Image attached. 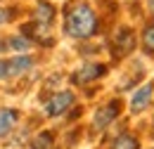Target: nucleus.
Returning a JSON list of instances; mask_svg holds the SVG:
<instances>
[{
	"instance_id": "obj_15",
	"label": "nucleus",
	"mask_w": 154,
	"mask_h": 149,
	"mask_svg": "<svg viewBox=\"0 0 154 149\" xmlns=\"http://www.w3.org/2000/svg\"><path fill=\"white\" fill-rule=\"evenodd\" d=\"M147 7H149V14L154 17V0H147Z\"/></svg>"
},
{
	"instance_id": "obj_14",
	"label": "nucleus",
	"mask_w": 154,
	"mask_h": 149,
	"mask_svg": "<svg viewBox=\"0 0 154 149\" xmlns=\"http://www.w3.org/2000/svg\"><path fill=\"white\" fill-rule=\"evenodd\" d=\"M7 19H10V12L7 10H0V24H5Z\"/></svg>"
},
{
	"instance_id": "obj_13",
	"label": "nucleus",
	"mask_w": 154,
	"mask_h": 149,
	"mask_svg": "<svg viewBox=\"0 0 154 149\" xmlns=\"http://www.w3.org/2000/svg\"><path fill=\"white\" fill-rule=\"evenodd\" d=\"M7 47H12V50H29L31 47V40L29 38H21V36H14L7 40Z\"/></svg>"
},
{
	"instance_id": "obj_10",
	"label": "nucleus",
	"mask_w": 154,
	"mask_h": 149,
	"mask_svg": "<svg viewBox=\"0 0 154 149\" xmlns=\"http://www.w3.org/2000/svg\"><path fill=\"white\" fill-rule=\"evenodd\" d=\"M137 137L135 135H128V132H123V135H119L114 142H112V149H137Z\"/></svg>"
},
{
	"instance_id": "obj_5",
	"label": "nucleus",
	"mask_w": 154,
	"mask_h": 149,
	"mask_svg": "<svg viewBox=\"0 0 154 149\" xmlns=\"http://www.w3.org/2000/svg\"><path fill=\"white\" fill-rule=\"evenodd\" d=\"M121 111V102L114 99V102H109V104H104L102 109H97L95 111V118H93V126H95V130H102V128H107L112 121H114L116 116Z\"/></svg>"
},
{
	"instance_id": "obj_1",
	"label": "nucleus",
	"mask_w": 154,
	"mask_h": 149,
	"mask_svg": "<svg viewBox=\"0 0 154 149\" xmlns=\"http://www.w3.org/2000/svg\"><path fill=\"white\" fill-rule=\"evenodd\" d=\"M100 29L97 14L93 7L83 0L69 2L66 12H64V33L71 38H93Z\"/></svg>"
},
{
	"instance_id": "obj_8",
	"label": "nucleus",
	"mask_w": 154,
	"mask_h": 149,
	"mask_svg": "<svg viewBox=\"0 0 154 149\" xmlns=\"http://www.w3.org/2000/svg\"><path fill=\"white\" fill-rule=\"evenodd\" d=\"M17 118H19L17 109H5V111H0V137H2V135H7V132L14 128Z\"/></svg>"
},
{
	"instance_id": "obj_11",
	"label": "nucleus",
	"mask_w": 154,
	"mask_h": 149,
	"mask_svg": "<svg viewBox=\"0 0 154 149\" xmlns=\"http://www.w3.org/2000/svg\"><path fill=\"white\" fill-rule=\"evenodd\" d=\"M142 47H145L147 55L154 57V24L152 26H145V31H142Z\"/></svg>"
},
{
	"instance_id": "obj_2",
	"label": "nucleus",
	"mask_w": 154,
	"mask_h": 149,
	"mask_svg": "<svg viewBox=\"0 0 154 149\" xmlns=\"http://www.w3.org/2000/svg\"><path fill=\"white\" fill-rule=\"evenodd\" d=\"M33 66V59L26 55L12 57L7 62H0V78H12V76H21Z\"/></svg>"
},
{
	"instance_id": "obj_9",
	"label": "nucleus",
	"mask_w": 154,
	"mask_h": 149,
	"mask_svg": "<svg viewBox=\"0 0 154 149\" xmlns=\"http://www.w3.org/2000/svg\"><path fill=\"white\" fill-rule=\"evenodd\" d=\"M52 17H55V7H52L50 2H38V7H36V21L50 26V24H52Z\"/></svg>"
},
{
	"instance_id": "obj_7",
	"label": "nucleus",
	"mask_w": 154,
	"mask_h": 149,
	"mask_svg": "<svg viewBox=\"0 0 154 149\" xmlns=\"http://www.w3.org/2000/svg\"><path fill=\"white\" fill-rule=\"evenodd\" d=\"M149 102H152V85L147 83V85L137 88V90L133 93V99H131V111H133V114H140L142 109H147V107H149Z\"/></svg>"
},
{
	"instance_id": "obj_12",
	"label": "nucleus",
	"mask_w": 154,
	"mask_h": 149,
	"mask_svg": "<svg viewBox=\"0 0 154 149\" xmlns=\"http://www.w3.org/2000/svg\"><path fill=\"white\" fill-rule=\"evenodd\" d=\"M33 149H52V135L50 132H40L33 140Z\"/></svg>"
},
{
	"instance_id": "obj_3",
	"label": "nucleus",
	"mask_w": 154,
	"mask_h": 149,
	"mask_svg": "<svg viewBox=\"0 0 154 149\" xmlns=\"http://www.w3.org/2000/svg\"><path fill=\"white\" fill-rule=\"evenodd\" d=\"M71 104H74V93H69V90H59V93H55L50 99H48L45 114L55 118V116H59V114H64Z\"/></svg>"
},
{
	"instance_id": "obj_6",
	"label": "nucleus",
	"mask_w": 154,
	"mask_h": 149,
	"mask_svg": "<svg viewBox=\"0 0 154 149\" xmlns=\"http://www.w3.org/2000/svg\"><path fill=\"white\" fill-rule=\"evenodd\" d=\"M104 74H107V66L104 64H85V66H81L76 74H74V83L85 85V83H90L95 78H102Z\"/></svg>"
},
{
	"instance_id": "obj_4",
	"label": "nucleus",
	"mask_w": 154,
	"mask_h": 149,
	"mask_svg": "<svg viewBox=\"0 0 154 149\" xmlns=\"http://www.w3.org/2000/svg\"><path fill=\"white\" fill-rule=\"evenodd\" d=\"M112 47H114V55L116 57H123V55H128L131 50L135 47V36H133V31L131 29H119L116 31V36L112 38Z\"/></svg>"
}]
</instances>
